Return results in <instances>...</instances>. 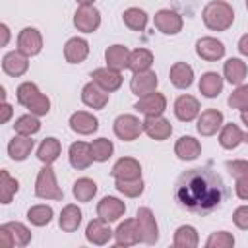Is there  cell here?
I'll use <instances>...</instances> for the list:
<instances>
[{
  "mask_svg": "<svg viewBox=\"0 0 248 248\" xmlns=\"http://www.w3.org/2000/svg\"><path fill=\"white\" fill-rule=\"evenodd\" d=\"M134 108L138 112H141L143 116H159L167 110V97L163 93H147L143 97L138 99V103L134 105Z\"/></svg>",
  "mask_w": 248,
  "mask_h": 248,
  "instance_id": "9",
  "label": "cell"
},
{
  "mask_svg": "<svg viewBox=\"0 0 248 248\" xmlns=\"http://www.w3.org/2000/svg\"><path fill=\"white\" fill-rule=\"evenodd\" d=\"M108 95L110 93H107L105 89H101L95 81L85 83L83 89H81V101H83V105H87L89 108H95V110H101V108L107 107Z\"/></svg>",
  "mask_w": 248,
  "mask_h": 248,
  "instance_id": "23",
  "label": "cell"
},
{
  "mask_svg": "<svg viewBox=\"0 0 248 248\" xmlns=\"http://www.w3.org/2000/svg\"><path fill=\"white\" fill-rule=\"evenodd\" d=\"M68 124H70V128H72L76 134H81V136H89V134L97 132V128H99V120H97L91 112H87V110H78V112H74V114L70 116Z\"/></svg>",
  "mask_w": 248,
  "mask_h": 248,
  "instance_id": "25",
  "label": "cell"
},
{
  "mask_svg": "<svg viewBox=\"0 0 248 248\" xmlns=\"http://www.w3.org/2000/svg\"><path fill=\"white\" fill-rule=\"evenodd\" d=\"M174 153L180 161H194L202 153V143L194 136H180L174 143Z\"/></svg>",
  "mask_w": 248,
  "mask_h": 248,
  "instance_id": "26",
  "label": "cell"
},
{
  "mask_svg": "<svg viewBox=\"0 0 248 248\" xmlns=\"http://www.w3.org/2000/svg\"><path fill=\"white\" fill-rule=\"evenodd\" d=\"M143 132L151 140L163 141V140H167L172 134V126H170V122L163 114H159V116H145V120H143Z\"/></svg>",
  "mask_w": 248,
  "mask_h": 248,
  "instance_id": "18",
  "label": "cell"
},
{
  "mask_svg": "<svg viewBox=\"0 0 248 248\" xmlns=\"http://www.w3.org/2000/svg\"><path fill=\"white\" fill-rule=\"evenodd\" d=\"M242 141H244V134H242V130L236 124H232V122L231 124H223V128L219 130V143H221V147L234 149Z\"/></svg>",
  "mask_w": 248,
  "mask_h": 248,
  "instance_id": "33",
  "label": "cell"
},
{
  "mask_svg": "<svg viewBox=\"0 0 248 248\" xmlns=\"http://www.w3.org/2000/svg\"><path fill=\"white\" fill-rule=\"evenodd\" d=\"M114 186H116V190L120 192V194H124L126 198H138V196H141L143 194V180L141 178H130V180H116L114 182Z\"/></svg>",
  "mask_w": 248,
  "mask_h": 248,
  "instance_id": "43",
  "label": "cell"
},
{
  "mask_svg": "<svg viewBox=\"0 0 248 248\" xmlns=\"http://www.w3.org/2000/svg\"><path fill=\"white\" fill-rule=\"evenodd\" d=\"M153 21H155V27L163 35H178L182 31V23H184L182 21V16L178 12H174V10H169V8L159 10L155 14Z\"/></svg>",
  "mask_w": 248,
  "mask_h": 248,
  "instance_id": "8",
  "label": "cell"
},
{
  "mask_svg": "<svg viewBox=\"0 0 248 248\" xmlns=\"http://www.w3.org/2000/svg\"><path fill=\"white\" fill-rule=\"evenodd\" d=\"M196 54L202 60L217 62L225 56V45L215 37H202L196 41Z\"/></svg>",
  "mask_w": 248,
  "mask_h": 248,
  "instance_id": "12",
  "label": "cell"
},
{
  "mask_svg": "<svg viewBox=\"0 0 248 248\" xmlns=\"http://www.w3.org/2000/svg\"><path fill=\"white\" fill-rule=\"evenodd\" d=\"M0 244L6 246V248H14V246H16V244H14V236H12V232L6 229V225H0Z\"/></svg>",
  "mask_w": 248,
  "mask_h": 248,
  "instance_id": "50",
  "label": "cell"
},
{
  "mask_svg": "<svg viewBox=\"0 0 248 248\" xmlns=\"http://www.w3.org/2000/svg\"><path fill=\"white\" fill-rule=\"evenodd\" d=\"M174 116L182 122H192L200 116V101L192 95H180L174 101Z\"/></svg>",
  "mask_w": 248,
  "mask_h": 248,
  "instance_id": "17",
  "label": "cell"
},
{
  "mask_svg": "<svg viewBox=\"0 0 248 248\" xmlns=\"http://www.w3.org/2000/svg\"><path fill=\"white\" fill-rule=\"evenodd\" d=\"M240 118H242V124L248 128V110H244V112H240Z\"/></svg>",
  "mask_w": 248,
  "mask_h": 248,
  "instance_id": "54",
  "label": "cell"
},
{
  "mask_svg": "<svg viewBox=\"0 0 248 248\" xmlns=\"http://www.w3.org/2000/svg\"><path fill=\"white\" fill-rule=\"evenodd\" d=\"M12 112H14V110H12V105L4 101V103H2V118H0V122L6 124V122L12 118Z\"/></svg>",
  "mask_w": 248,
  "mask_h": 248,
  "instance_id": "51",
  "label": "cell"
},
{
  "mask_svg": "<svg viewBox=\"0 0 248 248\" xmlns=\"http://www.w3.org/2000/svg\"><path fill=\"white\" fill-rule=\"evenodd\" d=\"M128 60H130V50L124 45H110L105 50V62L108 68L112 70H126L128 68Z\"/></svg>",
  "mask_w": 248,
  "mask_h": 248,
  "instance_id": "29",
  "label": "cell"
},
{
  "mask_svg": "<svg viewBox=\"0 0 248 248\" xmlns=\"http://www.w3.org/2000/svg\"><path fill=\"white\" fill-rule=\"evenodd\" d=\"M52 215H54V211H52V207L46 205V203H39V205H33V207L27 209V221H29L31 225H35V227H45V225H48V223L52 221Z\"/></svg>",
  "mask_w": 248,
  "mask_h": 248,
  "instance_id": "38",
  "label": "cell"
},
{
  "mask_svg": "<svg viewBox=\"0 0 248 248\" xmlns=\"http://www.w3.org/2000/svg\"><path fill=\"white\" fill-rule=\"evenodd\" d=\"M232 223L242 229V231H248V205H240L234 209L232 213Z\"/></svg>",
  "mask_w": 248,
  "mask_h": 248,
  "instance_id": "48",
  "label": "cell"
},
{
  "mask_svg": "<svg viewBox=\"0 0 248 248\" xmlns=\"http://www.w3.org/2000/svg\"><path fill=\"white\" fill-rule=\"evenodd\" d=\"M225 167H227L229 174L234 176V180H238V178H246V176H248V161H244V159L227 161Z\"/></svg>",
  "mask_w": 248,
  "mask_h": 248,
  "instance_id": "47",
  "label": "cell"
},
{
  "mask_svg": "<svg viewBox=\"0 0 248 248\" xmlns=\"http://www.w3.org/2000/svg\"><path fill=\"white\" fill-rule=\"evenodd\" d=\"M136 221L140 227V234H141V242L145 244H155L159 240V227L155 221V215L149 207H138L136 211Z\"/></svg>",
  "mask_w": 248,
  "mask_h": 248,
  "instance_id": "7",
  "label": "cell"
},
{
  "mask_svg": "<svg viewBox=\"0 0 248 248\" xmlns=\"http://www.w3.org/2000/svg\"><path fill=\"white\" fill-rule=\"evenodd\" d=\"M29 68V56H25L23 52L19 50H12V52H6L4 58H2V70L12 76V78H19L27 72Z\"/></svg>",
  "mask_w": 248,
  "mask_h": 248,
  "instance_id": "22",
  "label": "cell"
},
{
  "mask_svg": "<svg viewBox=\"0 0 248 248\" xmlns=\"http://www.w3.org/2000/svg\"><path fill=\"white\" fill-rule=\"evenodd\" d=\"M238 52L248 58V33H244V35L238 39Z\"/></svg>",
  "mask_w": 248,
  "mask_h": 248,
  "instance_id": "52",
  "label": "cell"
},
{
  "mask_svg": "<svg viewBox=\"0 0 248 248\" xmlns=\"http://www.w3.org/2000/svg\"><path fill=\"white\" fill-rule=\"evenodd\" d=\"M91 81H95L107 93H112L122 85V74H120V70H112V68L105 66V68H97L91 72Z\"/></svg>",
  "mask_w": 248,
  "mask_h": 248,
  "instance_id": "15",
  "label": "cell"
},
{
  "mask_svg": "<svg viewBox=\"0 0 248 248\" xmlns=\"http://www.w3.org/2000/svg\"><path fill=\"white\" fill-rule=\"evenodd\" d=\"M33 147H35V141L31 140V136H21V134H17V136H14V138L10 140V143H8V155H10V159H14V161H25V159L29 157V153L33 151Z\"/></svg>",
  "mask_w": 248,
  "mask_h": 248,
  "instance_id": "28",
  "label": "cell"
},
{
  "mask_svg": "<svg viewBox=\"0 0 248 248\" xmlns=\"http://www.w3.org/2000/svg\"><path fill=\"white\" fill-rule=\"evenodd\" d=\"M35 196L37 198H43V200H62L64 198V192L60 190L58 182H56V176H54V170L50 165H45L39 174H37V180H35Z\"/></svg>",
  "mask_w": 248,
  "mask_h": 248,
  "instance_id": "4",
  "label": "cell"
},
{
  "mask_svg": "<svg viewBox=\"0 0 248 248\" xmlns=\"http://www.w3.org/2000/svg\"><path fill=\"white\" fill-rule=\"evenodd\" d=\"M124 25L132 31H143L147 27V14L141 8H128L122 14Z\"/></svg>",
  "mask_w": 248,
  "mask_h": 248,
  "instance_id": "39",
  "label": "cell"
},
{
  "mask_svg": "<svg viewBox=\"0 0 248 248\" xmlns=\"http://www.w3.org/2000/svg\"><path fill=\"white\" fill-rule=\"evenodd\" d=\"M58 225H60V229L64 232L78 231V227L81 225V209L76 203L64 205V209L60 211V217H58Z\"/></svg>",
  "mask_w": 248,
  "mask_h": 248,
  "instance_id": "32",
  "label": "cell"
},
{
  "mask_svg": "<svg viewBox=\"0 0 248 248\" xmlns=\"http://www.w3.org/2000/svg\"><path fill=\"white\" fill-rule=\"evenodd\" d=\"M17 190H19V182L14 176H10L6 169H2L0 170V202L10 203L12 198L17 194Z\"/></svg>",
  "mask_w": 248,
  "mask_h": 248,
  "instance_id": "40",
  "label": "cell"
},
{
  "mask_svg": "<svg viewBox=\"0 0 248 248\" xmlns=\"http://www.w3.org/2000/svg\"><path fill=\"white\" fill-rule=\"evenodd\" d=\"M17 103L23 105L31 114L45 116L50 110V99L39 91V87L33 81H23L16 91Z\"/></svg>",
  "mask_w": 248,
  "mask_h": 248,
  "instance_id": "3",
  "label": "cell"
},
{
  "mask_svg": "<svg viewBox=\"0 0 248 248\" xmlns=\"http://www.w3.org/2000/svg\"><path fill=\"white\" fill-rule=\"evenodd\" d=\"M246 10H248V0H246Z\"/></svg>",
  "mask_w": 248,
  "mask_h": 248,
  "instance_id": "57",
  "label": "cell"
},
{
  "mask_svg": "<svg viewBox=\"0 0 248 248\" xmlns=\"http://www.w3.org/2000/svg\"><path fill=\"white\" fill-rule=\"evenodd\" d=\"M246 74H248L246 62L240 58H229L223 66V76L231 85H240L246 79Z\"/></svg>",
  "mask_w": 248,
  "mask_h": 248,
  "instance_id": "30",
  "label": "cell"
},
{
  "mask_svg": "<svg viewBox=\"0 0 248 248\" xmlns=\"http://www.w3.org/2000/svg\"><path fill=\"white\" fill-rule=\"evenodd\" d=\"M205 246L207 248H232L234 246V236L229 231H215L205 240Z\"/></svg>",
  "mask_w": 248,
  "mask_h": 248,
  "instance_id": "46",
  "label": "cell"
},
{
  "mask_svg": "<svg viewBox=\"0 0 248 248\" xmlns=\"http://www.w3.org/2000/svg\"><path fill=\"white\" fill-rule=\"evenodd\" d=\"M200 93L207 99H215L219 97V93L223 91V78L217 72H205L200 78Z\"/></svg>",
  "mask_w": 248,
  "mask_h": 248,
  "instance_id": "31",
  "label": "cell"
},
{
  "mask_svg": "<svg viewBox=\"0 0 248 248\" xmlns=\"http://www.w3.org/2000/svg\"><path fill=\"white\" fill-rule=\"evenodd\" d=\"M89 54V43L83 37H72L64 45V58L70 64H81Z\"/></svg>",
  "mask_w": 248,
  "mask_h": 248,
  "instance_id": "24",
  "label": "cell"
},
{
  "mask_svg": "<svg viewBox=\"0 0 248 248\" xmlns=\"http://www.w3.org/2000/svg\"><path fill=\"white\" fill-rule=\"evenodd\" d=\"M229 107L231 108H236V110H240V112H244V110H248V85H236V89L229 95Z\"/></svg>",
  "mask_w": 248,
  "mask_h": 248,
  "instance_id": "45",
  "label": "cell"
},
{
  "mask_svg": "<svg viewBox=\"0 0 248 248\" xmlns=\"http://www.w3.org/2000/svg\"><path fill=\"white\" fill-rule=\"evenodd\" d=\"M6 225V229L12 232V236H14V244L16 246H27L29 242H31V231L23 225V223H19V221H10V223H4Z\"/></svg>",
  "mask_w": 248,
  "mask_h": 248,
  "instance_id": "44",
  "label": "cell"
},
{
  "mask_svg": "<svg viewBox=\"0 0 248 248\" xmlns=\"http://www.w3.org/2000/svg\"><path fill=\"white\" fill-rule=\"evenodd\" d=\"M176 248H196L200 244V236L198 231L192 225H180L174 231V238H172Z\"/></svg>",
  "mask_w": 248,
  "mask_h": 248,
  "instance_id": "35",
  "label": "cell"
},
{
  "mask_svg": "<svg viewBox=\"0 0 248 248\" xmlns=\"http://www.w3.org/2000/svg\"><path fill=\"white\" fill-rule=\"evenodd\" d=\"M76 2H78L79 6H85V4H93L95 0H76Z\"/></svg>",
  "mask_w": 248,
  "mask_h": 248,
  "instance_id": "55",
  "label": "cell"
},
{
  "mask_svg": "<svg viewBox=\"0 0 248 248\" xmlns=\"http://www.w3.org/2000/svg\"><path fill=\"white\" fill-rule=\"evenodd\" d=\"M112 236H114V232L110 231L108 223L103 221V219H99V217L93 219V221H89L87 227H85V238H87V242H91L95 246L107 244Z\"/></svg>",
  "mask_w": 248,
  "mask_h": 248,
  "instance_id": "19",
  "label": "cell"
},
{
  "mask_svg": "<svg viewBox=\"0 0 248 248\" xmlns=\"http://www.w3.org/2000/svg\"><path fill=\"white\" fill-rule=\"evenodd\" d=\"M112 128H114L116 138H120L122 141H134L143 132V120H140L134 114H120L114 120Z\"/></svg>",
  "mask_w": 248,
  "mask_h": 248,
  "instance_id": "5",
  "label": "cell"
},
{
  "mask_svg": "<svg viewBox=\"0 0 248 248\" xmlns=\"http://www.w3.org/2000/svg\"><path fill=\"white\" fill-rule=\"evenodd\" d=\"M72 194L78 202H91L97 194V184H95V180H91L87 176L78 178L72 186Z\"/></svg>",
  "mask_w": 248,
  "mask_h": 248,
  "instance_id": "36",
  "label": "cell"
},
{
  "mask_svg": "<svg viewBox=\"0 0 248 248\" xmlns=\"http://www.w3.org/2000/svg\"><path fill=\"white\" fill-rule=\"evenodd\" d=\"M170 83L178 89H188L194 83V68L186 62H174L169 72Z\"/></svg>",
  "mask_w": 248,
  "mask_h": 248,
  "instance_id": "27",
  "label": "cell"
},
{
  "mask_svg": "<svg viewBox=\"0 0 248 248\" xmlns=\"http://www.w3.org/2000/svg\"><path fill=\"white\" fill-rule=\"evenodd\" d=\"M74 25L81 33H93L101 25V12L93 4L79 6L74 14Z\"/></svg>",
  "mask_w": 248,
  "mask_h": 248,
  "instance_id": "6",
  "label": "cell"
},
{
  "mask_svg": "<svg viewBox=\"0 0 248 248\" xmlns=\"http://www.w3.org/2000/svg\"><path fill=\"white\" fill-rule=\"evenodd\" d=\"M202 17H203V23L207 29L227 31L234 21V10L231 4H227L223 0H213L203 8Z\"/></svg>",
  "mask_w": 248,
  "mask_h": 248,
  "instance_id": "2",
  "label": "cell"
},
{
  "mask_svg": "<svg viewBox=\"0 0 248 248\" xmlns=\"http://www.w3.org/2000/svg\"><path fill=\"white\" fill-rule=\"evenodd\" d=\"M223 128V112L217 108H205L198 116L196 130L202 136H213Z\"/></svg>",
  "mask_w": 248,
  "mask_h": 248,
  "instance_id": "16",
  "label": "cell"
},
{
  "mask_svg": "<svg viewBox=\"0 0 248 248\" xmlns=\"http://www.w3.org/2000/svg\"><path fill=\"white\" fill-rule=\"evenodd\" d=\"M68 157H70V165L78 170L87 169L95 161L91 153V143H85V141H74L68 149Z\"/></svg>",
  "mask_w": 248,
  "mask_h": 248,
  "instance_id": "20",
  "label": "cell"
},
{
  "mask_svg": "<svg viewBox=\"0 0 248 248\" xmlns=\"http://www.w3.org/2000/svg\"><path fill=\"white\" fill-rule=\"evenodd\" d=\"M159 85L157 74L153 70H143V72H134L132 79H130V89L134 95L143 97L147 93H153Z\"/></svg>",
  "mask_w": 248,
  "mask_h": 248,
  "instance_id": "13",
  "label": "cell"
},
{
  "mask_svg": "<svg viewBox=\"0 0 248 248\" xmlns=\"http://www.w3.org/2000/svg\"><path fill=\"white\" fill-rule=\"evenodd\" d=\"M14 130H16V134H21V136H33L41 130V120H39V116H35L31 112L23 114L14 122Z\"/></svg>",
  "mask_w": 248,
  "mask_h": 248,
  "instance_id": "41",
  "label": "cell"
},
{
  "mask_svg": "<svg viewBox=\"0 0 248 248\" xmlns=\"http://www.w3.org/2000/svg\"><path fill=\"white\" fill-rule=\"evenodd\" d=\"M234 192L240 200H248V176L246 178H238L234 184Z\"/></svg>",
  "mask_w": 248,
  "mask_h": 248,
  "instance_id": "49",
  "label": "cell"
},
{
  "mask_svg": "<svg viewBox=\"0 0 248 248\" xmlns=\"http://www.w3.org/2000/svg\"><path fill=\"white\" fill-rule=\"evenodd\" d=\"M0 31H2V46H6L8 41H10V27L6 23H2L0 25Z\"/></svg>",
  "mask_w": 248,
  "mask_h": 248,
  "instance_id": "53",
  "label": "cell"
},
{
  "mask_svg": "<svg viewBox=\"0 0 248 248\" xmlns=\"http://www.w3.org/2000/svg\"><path fill=\"white\" fill-rule=\"evenodd\" d=\"M43 48V37L35 27H23L17 35V50L25 56H35Z\"/></svg>",
  "mask_w": 248,
  "mask_h": 248,
  "instance_id": "10",
  "label": "cell"
},
{
  "mask_svg": "<svg viewBox=\"0 0 248 248\" xmlns=\"http://www.w3.org/2000/svg\"><path fill=\"white\" fill-rule=\"evenodd\" d=\"M114 180H130V178H141V165L134 157H122L112 165L110 170Z\"/></svg>",
  "mask_w": 248,
  "mask_h": 248,
  "instance_id": "21",
  "label": "cell"
},
{
  "mask_svg": "<svg viewBox=\"0 0 248 248\" xmlns=\"http://www.w3.org/2000/svg\"><path fill=\"white\" fill-rule=\"evenodd\" d=\"M153 64V52L147 48H136L130 52V60H128V70L132 72H143L149 70Z\"/></svg>",
  "mask_w": 248,
  "mask_h": 248,
  "instance_id": "37",
  "label": "cell"
},
{
  "mask_svg": "<svg viewBox=\"0 0 248 248\" xmlns=\"http://www.w3.org/2000/svg\"><path fill=\"white\" fill-rule=\"evenodd\" d=\"M174 198L180 207L205 215L227 200L225 180L211 167H196L182 172L174 184Z\"/></svg>",
  "mask_w": 248,
  "mask_h": 248,
  "instance_id": "1",
  "label": "cell"
},
{
  "mask_svg": "<svg viewBox=\"0 0 248 248\" xmlns=\"http://www.w3.org/2000/svg\"><path fill=\"white\" fill-rule=\"evenodd\" d=\"M126 213V203L114 196H105L99 203H97V217L107 221V223H114L118 221L122 215Z\"/></svg>",
  "mask_w": 248,
  "mask_h": 248,
  "instance_id": "11",
  "label": "cell"
},
{
  "mask_svg": "<svg viewBox=\"0 0 248 248\" xmlns=\"http://www.w3.org/2000/svg\"><path fill=\"white\" fill-rule=\"evenodd\" d=\"M114 242H116V246H124V248L141 242L138 221L136 219H124L114 231Z\"/></svg>",
  "mask_w": 248,
  "mask_h": 248,
  "instance_id": "14",
  "label": "cell"
},
{
  "mask_svg": "<svg viewBox=\"0 0 248 248\" xmlns=\"http://www.w3.org/2000/svg\"><path fill=\"white\" fill-rule=\"evenodd\" d=\"M244 141H246V143H248V134H244Z\"/></svg>",
  "mask_w": 248,
  "mask_h": 248,
  "instance_id": "56",
  "label": "cell"
},
{
  "mask_svg": "<svg viewBox=\"0 0 248 248\" xmlns=\"http://www.w3.org/2000/svg\"><path fill=\"white\" fill-rule=\"evenodd\" d=\"M60 151H62V145L56 138H45L37 149V157L41 163L45 165H52L58 157H60Z\"/></svg>",
  "mask_w": 248,
  "mask_h": 248,
  "instance_id": "34",
  "label": "cell"
},
{
  "mask_svg": "<svg viewBox=\"0 0 248 248\" xmlns=\"http://www.w3.org/2000/svg\"><path fill=\"white\" fill-rule=\"evenodd\" d=\"M91 153H93V159H95L97 163H105V161H108V159L112 157L114 145H112V141L107 140V138H97V140L91 141Z\"/></svg>",
  "mask_w": 248,
  "mask_h": 248,
  "instance_id": "42",
  "label": "cell"
}]
</instances>
